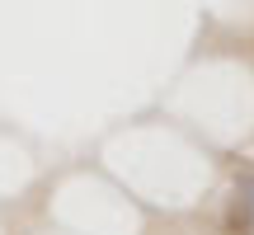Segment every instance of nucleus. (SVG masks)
I'll list each match as a JSON object with an SVG mask.
<instances>
[{
	"mask_svg": "<svg viewBox=\"0 0 254 235\" xmlns=\"http://www.w3.org/2000/svg\"><path fill=\"white\" fill-rule=\"evenodd\" d=\"M226 235H254V198L250 193H231V202H226Z\"/></svg>",
	"mask_w": 254,
	"mask_h": 235,
	"instance_id": "nucleus-1",
	"label": "nucleus"
},
{
	"mask_svg": "<svg viewBox=\"0 0 254 235\" xmlns=\"http://www.w3.org/2000/svg\"><path fill=\"white\" fill-rule=\"evenodd\" d=\"M236 188L254 198V170H250V165H236Z\"/></svg>",
	"mask_w": 254,
	"mask_h": 235,
	"instance_id": "nucleus-2",
	"label": "nucleus"
}]
</instances>
